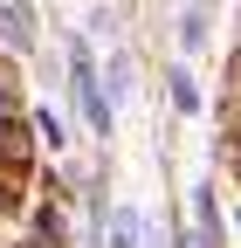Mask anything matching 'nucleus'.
<instances>
[{
	"instance_id": "obj_1",
	"label": "nucleus",
	"mask_w": 241,
	"mask_h": 248,
	"mask_svg": "<svg viewBox=\"0 0 241 248\" xmlns=\"http://www.w3.org/2000/svg\"><path fill=\"white\" fill-rule=\"evenodd\" d=\"M69 90H76V104L90 110V124L110 131V104H104V90H97V69H90V48H83V42H76V83H69Z\"/></svg>"
},
{
	"instance_id": "obj_4",
	"label": "nucleus",
	"mask_w": 241,
	"mask_h": 248,
	"mask_svg": "<svg viewBox=\"0 0 241 248\" xmlns=\"http://www.w3.org/2000/svg\"><path fill=\"white\" fill-rule=\"evenodd\" d=\"M179 48H186V55L207 48V14H200V7H186V21H179Z\"/></svg>"
},
{
	"instance_id": "obj_2",
	"label": "nucleus",
	"mask_w": 241,
	"mask_h": 248,
	"mask_svg": "<svg viewBox=\"0 0 241 248\" xmlns=\"http://www.w3.org/2000/svg\"><path fill=\"white\" fill-rule=\"evenodd\" d=\"M0 42H7V48H35V7L0 0Z\"/></svg>"
},
{
	"instance_id": "obj_5",
	"label": "nucleus",
	"mask_w": 241,
	"mask_h": 248,
	"mask_svg": "<svg viewBox=\"0 0 241 248\" xmlns=\"http://www.w3.org/2000/svg\"><path fill=\"white\" fill-rule=\"evenodd\" d=\"M172 104H179V110H200V90H193L186 69H172Z\"/></svg>"
},
{
	"instance_id": "obj_3",
	"label": "nucleus",
	"mask_w": 241,
	"mask_h": 248,
	"mask_svg": "<svg viewBox=\"0 0 241 248\" xmlns=\"http://www.w3.org/2000/svg\"><path fill=\"white\" fill-rule=\"evenodd\" d=\"M138 241H145V221H138L131 207H117L110 214V248H138Z\"/></svg>"
}]
</instances>
